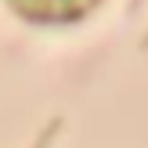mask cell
<instances>
[{
    "mask_svg": "<svg viewBox=\"0 0 148 148\" xmlns=\"http://www.w3.org/2000/svg\"><path fill=\"white\" fill-rule=\"evenodd\" d=\"M98 0H11V7L29 22H76Z\"/></svg>",
    "mask_w": 148,
    "mask_h": 148,
    "instance_id": "obj_1",
    "label": "cell"
}]
</instances>
